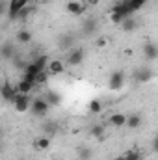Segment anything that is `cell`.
Masks as SVG:
<instances>
[{"instance_id": "cell-1", "label": "cell", "mask_w": 158, "mask_h": 160, "mask_svg": "<svg viewBox=\"0 0 158 160\" xmlns=\"http://www.w3.org/2000/svg\"><path fill=\"white\" fill-rule=\"evenodd\" d=\"M48 110H50V104H48L43 97L32 99V102H30V112H32L36 118H45V116L48 114Z\"/></svg>"}, {"instance_id": "cell-2", "label": "cell", "mask_w": 158, "mask_h": 160, "mask_svg": "<svg viewBox=\"0 0 158 160\" xmlns=\"http://www.w3.org/2000/svg\"><path fill=\"white\" fill-rule=\"evenodd\" d=\"M69 52H67V56H65V65H71V67H75V65H80L82 62H84V58H86V52H84V48H80V47H75V48H67Z\"/></svg>"}, {"instance_id": "cell-3", "label": "cell", "mask_w": 158, "mask_h": 160, "mask_svg": "<svg viewBox=\"0 0 158 160\" xmlns=\"http://www.w3.org/2000/svg\"><path fill=\"white\" fill-rule=\"evenodd\" d=\"M30 102H32V97H30V95L17 93L11 104H13L15 112H19V114H24V112H28V110H30Z\"/></svg>"}, {"instance_id": "cell-4", "label": "cell", "mask_w": 158, "mask_h": 160, "mask_svg": "<svg viewBox=\"0 0 158 160\" xmlns=\"http://www.w3.org/2000/svg\"><path fill=\"white\" fill-rule=\"evenodd\" d=\"M30 2H32V0H9V2H7V17H9V21H15V15H17L22 8H26Z\"/></svg>"}, {"instance_id": "cell-5", "label": "cell", "mask_w": 158, "mask_h": 160, "mask_svg": "<svg viewBox=\"0 0 158 160\" xmlns=\"http://www.w3.org/2000/svg\"><path fill=\"white\" fill-rule=\"evenodd\" d=\"M125 71H114L112 75H110V82H108V86H110V89L112 91H119L123 86H125Z\"/></svg>"}, {"instance_id": "cell-6", "label": "cell", "mask_w": 158, "mask_h": 160, "mask_svg": "<svg viewBox=\"0 0 158 160\" xmlns=\"http://www.w3.org/2000/svg\"><path fill=\"white\" fill-rule=\"evenodd\" d=\"M65 67L67 65L62 60H50L48 65H47V73H48V77H60V75H63Z\"/></svg>"}, {"instance_id": "cell-7", "label": "cell", "mask_w": 158, "mask_h": 160, "mask_svg": "<svg viewBox=\"0 0 158 160\" xmlns=\"http://www.w3.org/2000/svg\"><path fill=\"white\" fill-rule=\"evenodd\" d=\"M15 95H17V89H15L13 84L4 82V84L0 86V97H2V101H6V102H13Z\"/></svg>"}, {"instance_id": "cell-8", "label": "cell", "mask_w": 158, "mask_h": 160, "mask_svg": "<svg viewBox=\"0 0 158 160\" xmlns=\"http://www.w3.org/2000/svg\"><path fill=\"white\" fill-rule=\"evenodd\" d=\"M65 9H67L71 15H75V17H80V15H84V13H86L87 6H86L84 2H78V0H71V2H67Z\"/></svg>"}, {"instance_id": "cell-9", "label": "cell", "mask_w": 158, "mask_h": 160, "mask_svg": "<svg viewBox=\"0 0 158 160\" xmlns=\"http://www.w3.org/2000/svg\"><path fill=\"white\" fill-rule=\"evenodd\" d=\"M155 78V71L153 69H149V67H141L136 75H134V80H138V82H149V80Z\"/></svg>"}, {"instance_id": "cell-10", "label": "cell", "mask_w": 158, "mask_h": 160, "mask_svg": "<svg viewBox=\"0 0 158 160\" xmlns=\"http://www.w3.org/2000/svg\"><path fill=\"white\" fill-rule=\"evenodd\" d=\"M32 145H34L36 151H47L50 147V136H37V138H34Z\"/></svg>"}, {"instance_id": "cell-11", "label": "cell", "mask_w": 158, "mask_h": 160, "mask_svg": "<svg viewBox=\"0 0 158 160\" xmlns=\"http://www.w3.org/2000/svg\"><path fill=\"white\" fill-rule=\"evenodd\" d=\"M143 56H145L147 60H151V62H155V60L158 58L156 45H155L153 41H149V43H145V45H143Z\"/></svg>"}, {"instance_id": "cell-12", "label": "cell", "mask_w": 158, "mask_h": 160, "mask_svg": "<svg viewBox=\"0 0 158 160\" xmlns=\"http://www.w3.org/2000/svg\"><path fill=\"white\" fill-rule=\"evenodd\" d=\"M0 58H4V60H13L15 58V47H13V43H4L2 47H0Z\"/></svg>"}, {"instance_id": "cell-13", "label": "cell", "mask_w": 158, "mask_h": 160, "mask_svg": "<svg viewBox=\"0 0 158 160\" xmlns=\"http://www.w3.org/2000/svg\"><path fill=\"white\" fill-rule=\"evenodd\" d=\"M108 123H110L114 128H121V127H125V123H126V116L121 114V112H116V114H112V116L108 118Z\"/></svg>"}, {"instance_id": "cell-14", "label": "cell", "mask_w": 158, "mask_h": 160, "mask_svg": "<svg viewBox=\"0 0 158 160\" xmlns=\"http://www.w3.org/2000/svg\"><path fill=\"white\" fill-rule=\"evenodd\" d=\"M34 88H36V86H34V84H30V82H26V80H19V82L15 84L17 93H22V95H30Z\"/></svg>"}, {"instance_id": "cell-15", "label": "cell", "mask_w": 158, "mask_h": 160, "mask_svg": "<svg viewBox=\"0 0 158 160\" xmlns=\"http://www.w3.org/2000/svg\"><path fill=\"white\" fill-rule=\"evenodd\" d=\"M132 13H136V11H140L145 4H147V0H121Z\"/></svg>"}, {"instance_id": "cell-16", "label": "cell", "mask_w": 158, "mask_h": 160, "mask_svg": "<svg viewBox=\"0 0 158 160\" xmlns=\"http://www.w3.org/2000/svg\"><path fill=\"white\" fill-rule=\"evenodd\" d=\"M136 26H138V21L134 19V15L121 21V28H123L125 32H132V30H136Z\"/></svg>"}, {"instance_id": "cell-17", "label": "cell", "mask_w": 158, "mask_h": 160, "mask_svg": "<svg viewBox=\"0 0 158 160\" xmlns=\"http://www.w3.org/2000/svg\"><path fill=\"white\" fill-rule=\"evenodd\" d=\"M43 99H45L50 106H52V104L58 106V104L62 102V97H60V93H56V91H47V93L43 95Z\"/></svg>"}, {"instance_id": "cell-18", "label": "cell", "mask_w": 158, "mask_h": 160, "mask_svg": "<svg viewBox=\"0 0 158 160\" xmlns=\"http://www.w3.org/2000/svg\"><path fill=\"white\" fill-rule=\"evenodd\" d=\"M140 125H141V116H140V114H130V116H126L125 127H128V128H138Z\"/></svg>"}, {"instance_id": "cell-19", "label": "cell", "mask_w": 158, "mask_h": 160, "mask_svg": "<svg viewBox=\"0 0 158 160\" xmlns=\"http://www.w3.org/2000/svg\"><path fill=\"white\" fill-rule=\"evenodd\" d=\"M145 155L141 151H136V149H128L126 153H123V160H143Z\"/></svg>"}, {"instance_id": "cell-20", "label": "cell", "mask_w": 158, "mask_h": 160, "mask_svg": "<svg viewBox=\"0 0 158 160\" xmlns=\"http://www.w3.org/2000/svg\"><path fill=\"white\" fill-rule=\"evenodd\" d=\"M89 134H91L93 138H97L99 142H102V140H104V125H93L91 130H89Z\"/></svg>"}, {"instance_id": "cell-21", "label": "cell", "mask_w": 158, "mask_h": 160, "mask_svg": "<svg viewBox=\"0 0 158 160\" xmlns=\"http://www.w3.org/2000/svg\"><path fill=\"white\" fill-rule=\"evenodd\" d=\"M48 62H50V58H48L47 54H41V56H37V58L34 60V63L37 65V69H39V71H47Z\"/></svg>"}, {"instance_id": "cell-22", "label": "cell", "mask_w": 158, "mask_h": 160, "mask_svg": "<svg viewBox=\"0 0 158 160\" xmlns=\"http://www.w3.org/2000/svg\"><path fill=\"white\" fill-rule=\"evenodd\" d=\"M32 11H34V8H30V6H26V8H22L17 15H15V21H21V22H24L30 15H32Z\"/></svg>"}, {"instance_id": "cell-23", "label": "cell", "mask_w": 158, "mask_h": 160, "mask_svg": "<svg viewBox=\"0 0 158 160\" xmlns=\"http://www.w3.org/2000/svg\"><path fill=\"white\" fill-rule=\"evenodd\" d=\"M87 110H89V114H101L102 112V102L99 99H93V101H89Z\"/></svg>"}, {"instance_id": "cell-24", "label": "cell", "mask_w": 158, "mask_h": 160, "mask_svg": "<svg viewBox=\"0 0 158 160\" xmlns=\"http://www.w3.org/2000/svg\"><path fill=\"white\" fill-rule=\"evenodd\" d=\"M17 41L19 43H30L32 41V32L30 30H19L17 32Z\"/></svg>"}, {"instance_id": "cell-25", "label": "cell", "mask_w": 158, "mask_h": 160, "mask_svg": "<svg viewBox=\"0 0 158 160\" xmlns=\"http://www.w3.org/2000/svg\"><path fill=\"white\" fill-rule=\"evenodd\" d=\"M95 28H97V22H95L93 19H89V21H84V24H82V30H84V34H93V32H95Z\"/></svg>"}, {"instance_id": "cell-26", "label": "cell", "mask_w": 158, "mask_h": 160, "mask_svg": "<svg viewBox=\"0 0 158 160\" xmlns=\"http://www.w3.org/2000/svg\"><path fill=\"white\" fill-rule=\"evenodd\" d=\"M48 82V73L47 71H39L36 75V86H45Z\"/></svg>"}, {"instance_id": "cell-27", "label": "cell", "mask_w": 158, "mask_h": 160, "mask_svg": "<svg viewBox=\"0 0 158 160\" xmlns=\"http://www.w3.org/2000/svg\"><path fill=\"white\" fill-rule=\"evenodd\" d=\"M110 21H112L114 24H121V21H123V17L119 15L117 11H110Z\"/></svg>"}, {"instance_id": "cell-28", "label": "cell", "mask_w": 158, "mask_h": 160, "mask_svg": "<svg viewBox=\"0 0 158 160\" xmlns=\"http://www.w3.org/2000/svg\"><path fill=\"white\" fill-rule=\"evenodd\" d=\"M13 63H15V67H17L19 71H24V69H26V62H22V60H19V58H13Z\"/></svg>"}, {"instance_id": "cell-29", "label": "cell", "mask_w": 158, "mask_h": 160, "mask_svg": "<svg viewBox=\"0 0 158 160\" xmlns=\"http://www.w3.org/2000/svg\"><path fill=\"white\" fill-rule=\"evenodd\" d=\"M21 80H26V82H30V84H34V86H36V77H34V75H30V73H22Z\"/></svg>"}, {"instance_id": "cell-30", "label": "cell", "mask_w": 158, "mask_h": 160, "mask_svg": "<svg viewBox=\"0 0 158 160\" xmlns=\"http://www.w3.org/2000/svg\"><path fill=\"white\" fill-rule=\"evenodd\" d=\"M45 130H48V134H54L56 130H58V127H56V123H47L45 127H43Z\"/></svg>"}, {"instance_id": "cell-31", "label": "cell", "mask_w": 158, "mask_h": 160, "mask_svg": "<svg viewBox=\"0 0 158 160\" xmlns=\"http://www.w3.org/2000/svg\"><path fill=\"white\" fill-rule=\"evenodd\" d=\"M6 11H7V2L0 0V15H2V13H6Z\"/></svg>"}, {"instance_id": "cell-32", "label": "cell", "mask_w": 158, "mask_h": 160, "mask_svg": "<svg viewBox=\"0 0 158 160\" xmlns=\"http://www.w3.org/2000/svg\"><path fill=\"white\" fill-rule=\"evenodd\" d=\"M80 158H82V160L89 158V149H84V151H82V155H80Z\"/></svg>"}, {"instance_id": "cell-33", "label": "cell", "mask_w": 158, "mask_h": 160, "mask_svg": "<svg viewBox=\"0 0 158 160\" xmlns=\"http://www.w3.org/2000/svg\"><path fill=\"white\" fill-rule=\"evenodd\" d=\"M84 4H86V6H97L99 0H84Z\"/></svg>"}, {"instance_id": "cell-34", "label": "cell", "mask_w": 158, "mask_h": 160, "mask_svg": "<svg viewBox=\"0 0 158 160\" xmlns=\"http://www.w3.org/2000/svg\"><path fill=\"white\" fill-rule=\"evenodd\" d=\"M104 43H106L104 39H99V41H97V45H99V47H104Z\"/></svg>"}, {"instance_id": "cell-35", "label": "cell", "mask_w": 158, "mask_h": 160, "mask_svg": "<svg viewBox=\"0 0 158 160\" xmlns=\"http://www.w3.org/2000/svg\"><path fill=\"white\" fill-rule=\"evenodd\" d=\"M114 160H123V155H119V157H116Z\"/></svg>"}, {"instance_id": "cell-36", "label": "cell", "mask_w": 158, "mask_h": 160, "mask_svg": "<svg viewBox=\"0 0 158 160\" xmlns=\"http://www.w3.org/2000/svg\"><path fill=\"white\" fill-rule=\"evenodd\" d=\"M2 134H4V132H2V128H0V140H2Z\"/></svg>"}, {"instance_id": "cell-37", "label": "cell", "mask_w": 158, "mask_h": 160, "mask_svg": "<svg viewBox=\"0 0 158 160\" xmlns=\"http://www.w3.org/2000/svg\"><path fill=\"white\" fill-rule=\"evenodd\" d=\"M52 160H58V158H52Z\"/></svg>"}]
</instances>
